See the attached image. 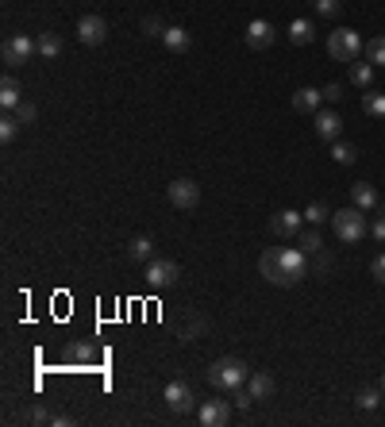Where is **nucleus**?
<instances>
[{
  "mask_svg": "<svg viewBox=\"0 0 385 427\" xmlns=\"http://www.w3.org/2000/svg\"><path fill=\"white\" fill-rule=\"evenodd\" d=\"M258 270L266 281L281 285V289H289V285H297L300 278H308V262H305V251H293V246H281V251H266L258 258Z\"/></svg>",
  "mask_w": 385,
  "mask_h": 427,
  "instance_id": "obj_1",
  "label": "nucleus"
},
{
  "mask_svg": "<svg viewBox=\"0 0 385 427\" xmlns=\"http://www.w3.org/2000/svg\"><path fill=\"white\" fill-rule=\"evenodd\" d=\"M250 369L239 362V358H216L209 366V385L212 389H223V393H236V389L247 385Z\"/></svg>",
  "mask_w": 385,
  "mask_h": 427,
  "instance_id": "obj_2",
  "label": "nucleus"
},
{
  "mask_svg": "<svg viewBox=\"0 0 385 427\" xmlns=\"http://www.w3.org/2000/svg\"><path fill=\"white\" fill-rule=\"evenodd\" d=\"M327 54H332L335 62H359V54H362V39H359V31H351V27H339V31H332L327 35Z\"/></svg>",
  "mask_w": 385,
  "mask_h": 427,
  "instance_id": "obj_3",
  "label": "nucleus"
},
{
  "mask_svg": "<svg viewBox=\"0 0 385 427\" xmlns=\"http://www.w3.org/2000/svg\"><path fill=\"white\" fill-rule=\"evenodd\" d=\"M332 227H335V235H339L343 243H362V235H366V216H362V208H339V212L332 216Z\"/></svg>",
  "mask_w": 385,
  "mask_h": 427,
  "instance_id": "obj_4",
  "label": "nucleus"
},
{
  "mask_svg": "<svg viewBox=\"0 0 385 427\" xmlns=\"http://www.w3.org/2000/svg\"><path fill=\"white\" fill-rule=\"evenodd\" d=\"M35 54H39V43L31 35H12V39H4V46H0V58H4V65H12V70L31 62Z\"/></svg>",
  "mask_w": 385,
  "mask_h": 427,
  "instance_id": "obj_5",
  "label": "nucleus"
},
{
  "mask_svg": "<svg viewBox=\"0 0 385 427\" xmlns=\"http://www.w3.org/2000/svg\"><path fill=\"white\" fill-rule=\"evenodd\" d=\"M166 196H170L174 208L193 212V208L201 204V185H196L193 177H177V181H170V189H166Z\"/></svg>",
  "mask_w": 385,
  "mask_h": 427,
  "instance_id": "obj_6",
  "label": "nucleus"
},
{
  "mask_svg": "<svg viewBox=\"0 0 385 427\" xmlns=\"http://www.w3.org/2000/svg\"><path fill=\"white\" fill-rule=\"evenodd\" d=\"M181 278V265L170 258H150L147 262V285L150 289H170V285Z\"/></svg>",
  "mask_w": 385,
  "mask_h": 427,
  "instance_id": "obj_7",
  "label": "nucleus"
},
{
  "mask_svg": "<svg viewBox=\"0 0 385 427\" xmlns=\"http://www.w3.org/2000/svg\"><path fill=\"white\" fill-rule=\"evenodd\" d=\"M166 404H170L174 408V412L177 416H185V412H193V404H196V396H193V389L189 385H185V381H170V385H166Z\"/></svg>",
  "mask_w": 385,
  "mask_h": 427,
  "instance_id": "obj_8",
  "label": "nucleus"
},
{
  "mask_svg": "<svg viewBox=\"0 0 385 427\" xmlns=\"http://www.w3.org/2000/svg\"><path fill=\"white\" fill-rule=\"evenodd\" d=\"M196 416H201L204 427H223L231 423V401H204L196 408Z\"/></svg>",
  "mask_w": 385,
  "mask_h": 427,
  "instance_id": "obj_9",
  "label": "nucleus"
},
{
  "mask_svg": "<svg viewBox=\"0 0 385 427\" xmlns=\"http://www.w3.org/2000/svg\"><path fill=\"white\" fill-rule=\"evenodd\" d=\"M78 39L85 43V46H100L108 39V23L100 20V16H81V23H78Z\"/></svg>",
  "mask_w": 385,
  "mask_h": 427,
  "instance_id": "obj_10",
  "label": "nucleus"
},
{
  "mask_svg": "<svg viewBox=\"0 0 385 427\" xmlns=\"http://www.w3.org/2000/svg\"><path fill=\"white\" fill-rule=\"evenodd\" d=\"M300 220H305V212H293V208H285V212L270 216V231L278 235V239H293L300 231Z\"/></svg>",
  "mask_w": 385,
  "mask_h": 427,
  "instance_id": "obj_11",
  "label": "nucleus"
},
{
  "mask_svg": "<svg viewBox=\"0 0 385 427\" xmlns=\"http://www.w3.org/2000/svg\"><path fill=\"white\" fill-rule=\"evenodd\" d=\"M270 43H274V27H270L266 20H250V23H247V46L266 51Z\"/></svg>",
  "mask_w": 385,
  "mask_h": 427,
  "instance_id": "obj_12",
  "label": "nucleus"
},
{
  "mask_svg": "<svg viewBox=\"0 0 385 427\" xmlns=\"http://www.w3.org/2000/svg\"><path fill=\"white\" fill-rule=\"evenodd\" d=\"M339 131H343V120L335 116V112H316V135H320V139L335 142V139H339Z\"/></svg>",
  "mask_w": 385,
  "mask_h": 427,
  "instance_id": "obj_13",
  "label": "nucleus"
},
{
  "mask_svg": "<svg viewBox=\"0 0 385 427\" xmlns=\"http://www.w3.org/2000/svg\"><path fill=\"white\" fill-rule=\"evenodd\" d=\"M351 204H354V208H362V212L378 208V189H374V185H366V181L351 185Z\"/></svg>",
  "mask_w": 385,
  "mask_h": 427,
  "instance_id": "obj_14",
  "label": "nucleus"
},
{
  "mask_svg": "<svg viewBox=\"0 0 385 427\" xmlns=\"http://www.w3.org/2000/svg\"><path fill=\"white\" fill-rule=\"evenodd\" d=\"M320 100H324V89H297L293 93V108L297 112H320Z\"/></svg>",
  "mask_w": 385,
  "mask_h": 427,
  "instance_id": "obj_15",
  "label": "nucleus"
},
{
  "mask_svg": "<svg viewBox=\"0 0 385 427\" xmlns=\"http://www.w3.org/2000/svg\"><path fill=\"white\" fill-rule=\"evenodd\" d=\"M0 104H4L8 112H16L23 104V93H20V85H16V78H4L0 81Z\"/></svg>",
  "mask_w": 385,
  "mask_h": 427,
  "instance_id": "obj_16",
  "label": "nucleus"
},
{
  "mask_svg": "<svg viewBox=\"0 0 385 427\" xmlns=\"http://www.w3.org/2000/svg\"><path fill=\"white\" fill-rule=\"evenodd\" d=\"M247 389H250L255 401H266V396H274V377H270V374H250L247 377Z\"/></svg>",
  "mask_w": 385,
  "mask_h": 427,
  "instance_id": "obj_17",
  "label": "nucleus"
},
{
  "mask_svg": "<svg viewBox=\"0 0 385 427\" xmlns=\"http://www.w3.org/2000/svg\"><path fill=\"white\" fill-rule=\"evenodd\" d=\"M289 39H293L297 46H308L316 39V23L312 20H293L289 23Z\"/></svg>",
  "mask_w": 385,
  "mask_h": 427,
  "instance_id": "obj_18",
  "label": "nucleus"
},
{
  "mask_svg": "<svg viewBox=\"0 0 385 427\" xmlns=\"http://www.w3.org/2000/svg\"><path fill=\"white\" fill-rule=\"evenodd\" d=\"M162 43L170 46L174 54H185V51H189V43H193V39H189V31H185V27H166Z\"/></svg>",
  "mask_w": 385,
  "mask_h": 427,
  "instance_id": "obj_19",
  "label": "nucleus"
},
{
  "mask_svg": "<svg viewBox=\"0 0 385 427\" xmlns=\"http://www.w3.org/2000/svg\"><path fill=\"white\" fill-rule=\"evenodd\" d=\"M127 254H131V262H150V254H154V243H150L147 235H135V239L127 243Z\"/></svg>",
  "mask_w": 385,
  "mask_h": 427,
  "instance_id": "obj_20",
  "label": "nucleus"
},
{
  "mask_svg": "<svg viewBox=\"0 0 385 427\" xmlns=\"http://www.w3.org/2000/svg\"><path fill=\"white\" fill-rule=\"evenodd\" d=\"M35 43H39V54H43V58H58V54H62V39H58L54 31H43Z\"/></svg>",
  "mask_w": 385,
  "mask_h": 427,
  "instance_id": "obj_21",
  "label": "nucleus"
},
{
  "mask_svg": "<svg viewBox=\"0 0 385 427\" xmlns=\"http://www.w3.org/2000/svg\"><path fill=\"white\" fill-rule=\"evenodd\" d=\"M351 81L359 85V89H370L374 85V65L370 62H351Z\"/></svg>",
  "mask_w": 385,
  "mask_h": 427,
  "instance_id": "obj_22",
  "label": "nucleus"
},
{
  "mask_svg": "<svg viewBox=\"0 0 385 427\" xmlns=\"http://www.w3.org/2000/svg\"><path fill=\"white\" fill-rule=\"evenodd\" d=\"M366 62H370V65H385V35H374V39L366 43Z\"/></svg>",
  "mask_w": 385,
  "mask_h": 427,
  "instance_id": "obj_23",
  "label": "nucleus"
},
{
  "mask_svg": "<svg viewBox=\"0 0 385 427\" xmlns=\"http://www.w3.org/2000/svg\"><path fill=\"white\" fill-rule=\"evenodd\" d=\"M332 216H335V212H332L327 204H320V201H312V204L305 208V220H308V223H327Z\"/></svg>",
  "mask_w": 385,
  "mask_h": 427,
  "instance_id": "obj_24",
  "label": "nucleus"
},
{
  "mask_svg": "<svg viewBox=\"0 0 385 427\" xmlns=\"http://www.w3.org/2000/svg\"><path fill=\"white\" fill-rule=\"evenodd\" d=\"M332 158H335L339 166H351L354 158H359V150H354L351 142H332Z\"/></svg>",
  "mask_w": 385,
  "mask_h": 427,
  "instance_id": "obj_25",
  "label": "nucleus"
},
{
  "mask_svg": "<svg viewBox=\"0 0 385 427\" xmlns=\"http://www.w3.org/2000/svg\"><path fill=\"white\" fill-rule=\"evenodd\" d=\"M20 127H23L20 116H8V112L0 116V139H4V142H12L16 135H20Z\"/></svg>",
  "mask_w": 385,
  "mask_h": 427,
  "instance_id": "obj_26",
  "label": "nucleus"
},
{
  "mask_svg": "<svg viewBox=\"0 0 385 427\" xmlns=\"http://www.w3.org/2000/svg\"><path fill=\"white\" fill-rule=\"evenodd\" d=\"M362 108H366V116L381 120V116H385V93H370V97L362 100Z\"/></svg>",
  "mask_w": 385,
  "mask_h": 427,
  "instance_id": "obj_27",
  "label": "nucleus"
},
{
  "mask_svg": "<svg viewBox=\"0 0 385 427\" xmlns=\"http://www.w3.org/2000/svg\"><path fill=\"white\" fill-rule=\"evenodd\" d=\"M381 389H362V393H359V408H366V412H374V408H378L381 404Z\"/></svg>",
  "mask_w": 385,
  "mask_h": 427,
  "instance_id": "obj_28",
  "label": "nucleus"
},
{
  "mask_svg": "<svg viewBox=\"0 0 385 427\" xmlns=\"http://www.w3.org/2000/svg\"><path fill=\"white\" fill-rule=\"evenodd\" d=\"M320 246H324L320 231H305V235H300V251H305V254H320Z\"/></svg>",
  "mask_w": 385,
  "mask_h": 427,
  "instance_id": "obj_29",
  "label": "nucleus"
},
{
  "mask_svg": "<svg viewBox=\"0 0 385 427\" xmlns=\"http://www.w3.org/2000/svg\"><path fill=\"white\" fill-rule=\"evenodd\" d=\"M65 354H70L73 362H93V358H97V354H93V347H85V343H70Z\"/></svg>",
  "mask_w": 385,
  "mask_h": 427,
  "instance_id": "obj_30",
  "label": "nucleus"
},
{
  "mask_svg": "<svg viewBox=\"0 0 385 427\" xmlns=\"http://www.w3.org/2000/svg\"><path fill=\"white\" fill-rule=\"evenodd\" d=\"M143 31L150 35V39H162V35H166V23L158 20V16H147V20H143Z\"/></svg>",
  "mask_w": 385,
  "mask_h": 427,
  "instance_id": "obj_31",
  "label": "nucleus"
},
{
  "mask_svg": "<svg viewBox=\"0 0 385 427\" xmlns=\"http://www.w3.org/2000/svg\"><path fill=\"white\" fill-rule=\"evenodd\" d=\"M16 116H20V123L27 127V123H35V116H39V112H35V104H20V108H16Z\"/></svg>",
  "mask_w": 385,
  "mask_h": 427,
  "instance_id": "obj_32",
  "label": "nucleus"
},
{
  "mask_svg": "<svg viewBox=\"0 0 385 427\" xmlns=\"http://www.w3.org/2000/svg\"><path fill=\"white\" fill-rule=\"evenodd\" d=\"M231 404H236V408H250V404H255L250 389H247V393H243V389H236V393H231Z\"/></svg>",
  "mask_w": 385,
  "mask_h": 427,
  "instance_id": "obj_33",
  "label": "nucleus"
},
{
  "mask_svg": "<svg viewBox=\"0 0 385 427\" xmlns=\"http://www.w3.org/2000/svg\"><path fill=\"white\" fill-rule=\"evenodd\" d=\"M324 100H332V104H335V100H343V85H339V81L324 85Z\"/></svg>",
  "mask_w": 385,
  "mask_h": 427,
  "instance_id": "obj_34",
  "label": "nucleus"
},
{
  "mask_svg": "<svg viewBox=\"0 0 385 427\" xmlns=\"http://www.w3.org/2000/svg\"><path fill=\"white\" fill-rule=\"evenodd\" d=\"M316 12H320V16H335V12H339V0H316Z\"/></svg>",
  "mask_w": 385,
  "mask_h": 427,
  "instance_id": "obj_35",
  "label": "nucleus"
},
{
  "mask_svg": "<svg viewBox=\"0 0 385 427\" xmlns=\"http://www.w3.org/2000/svg\"><path fill=\"white\" fill-rule=\"evenodd\" d=\"M374 278L385 285V254H378V258H374Z\"/></svg>",
  "mask_w": 385,
  "mask_h": 427,
  "instance_id": "obj_36",
  "label": "nucleus"
},
{
  "mask_svg": "<svg viewBox=\"0 0 385 427\" xmlns=\"http://www.w3.org/2000/svg\"><path fill=\"white\" fill-rule=\"evenodd\" d=\"M370 231H374V239H381V243H385V216H378V220H374Z\"/></svg>",
  "mask_w": 385,
  "mask_h": 427,
  "instance_id": "obj_37",
  "label": "nucleus"
},
{
  "mask_svg": "<svg viewBox=\"0 0 385 427\" xmlns=\"http://www.w3.org/2000/svg\"><path fill=\"white\" fill-rule=\"evenodd\" d=\"M316 273H332V262H327L324 254H320V258H316Z\"/></svg>",
  "mask_w": 385,
  "mask_h": 427,
  "instance_id": "obj_38",
  "label": "nucleus"
},
{
  "mask_svg": "<svg viewBox=\"0 0 385 427\" xmlns=\"http://www.w3.org/2000/svg\"><path fill=\"white\" fill-rule=\"evenodd\" d=\"M381 393H385V377H381Z\"/></svg>",
  "mask_w": 385,
  "mask_h": 427,
  "instance_id": "obj_39",
  "label": "nucleus"
}]
</instances>
